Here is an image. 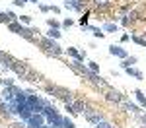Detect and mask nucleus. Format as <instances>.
<instances>
[{
    "label": "nucleus",
    "mask_w": 146,
    "mask_h": 128,
    "mask_svg": "<svg viewBox=\"0 0 146 128\" xmlns=\"http://www.w3.org/2000/svg\"><path fill=\"white\" fill-rule=\"evenodd\" d=\"M103 29H105L107 33H113V31H117V23H105Z\"/></svg>",
    "instance_id": "ddd939ff"
},
{
    "label": "nucleus",
    "mask_w": 146,
    "mask_h": 128,
    "mask_svg": "<svg viewBox=\"0 0 146 128\" xmlns=\"http://www.w3.org/2000/svg\"><path fill=\"white\" fill-rule=\"evenodd\" d=\"M0 14H2V12H0Z\"/></svg>",
    "instance_id": "bb28decb"
},
{
    "label": "nucleus",
    "mask_w": 146,
    "mask_h": 128,
    "mask_svg": "<svg viewBox=\"0 0 146 128\" xmlns=\"http://www.w3.org/2000/svg\"><path fill=\"white\" fill-rule=\"evenodd\" d=\"M14 4L16 6H23V4H27V0H14Z\"/></svg>",
    "instance_id": "5701e85b"
},
{
    "label": "nucleus",
    "mask_w": 146,
    "mask_h": 128,
    "mask_svg": "<svg viewBox=\"0 0 146 128\" xmlns=\"http://www.w3.org/2000/svg\"><path fill=\"white\" fill-rule=\"evenodd\" d=\"M33 31H31V29H27V27H22V31H20V35H22V37H25V39H29V41H35L33 39Z\"/></svg>",
    "instance_id": "0eeeda50"
},
{
    "label": "nucleus",
    "mask_w": 146,
    "mask_h": 128,
    "mask_svg": "<svg viewBox=\"0 0 146 128\" xmlns=\"http://www.w3.org/2000/svg\"><path fill=\"white\" fill-rule=\"evenodd\" d=\"M39 45L43 47V49H47L49 53H53L55 56H60V54H62V49L56 45V43L53 41V39H51V37H47V39H41V43H39Z\"/></svg>",
    "instance_id": "f257e3e1"
},
{
    "label": "nucleus",
    "mask_w": 146,
    "mask_h": 128,
    "mask_svg": "<svg viewBox=\"0 0 146 128\" xmlns=\"http://www.w3.org/2000/svg\"><path fill=\"white\" fill-rule=\"evenodd\" d=\"M43 120H45V115H41V113H33L31 118L27 120V124H29V128H43V126H45Z\"/></svg>",
    "instance_id": "f03ea898"
},
{
    "label": "nucleus",
    "mask_w": 146,
    "mask_h": 128,
    "mask_svg": "<svg viewBox=\"0 0 146 128\" xmlns=\"http://www.w3.org/2000/svg\"><path fill=\"white\" fill-rule=\"evenodd\" d=\"M131 39H133L135 43H138L140 47H146V37H138V35H133Z\"/></svg>",
    "instance_id": "f8f14e48"
},
{
    "label": "nucleus",
    "mask_w": 146,
    "mask_h": 128,
    "mask_svg": "<svg viewBox=\"0 0 146 128\" xmlns=\"http://www.w3.org/2000/svg\"><path fill=\"white\" fill-rule=\"evenodd\" d=\"M94 4L98 8H103V6H107V0H94Z\"/></svg>",
    "instance_id": "a211bd4d"
},
{
    "label": "nucleus",
    "mask_w": 146,
    "mask_h": 128,
    "mask_svg": "<svg viewBox=\"0 0 146 128\" xmlns=\"http://www.w3.org/2000/svg\"><path fill=\"white\" fill-rule=\"evenodd\" d=\"M0 22L6 23V12H2V14H0Z\"/></svg>",
    "instance_id": "b1692460"
},
{
    "label": "nucleus",
    "mask_w": 146,
    "mask_h": 128,
    "mask_svg": "<svg viewBox=\"0 0 146 128\" xmlns=\"http://www.w3.org/2000/svg\"><path fill=\"white\" fill-rule=\"evenodd\" d=\"M88 29H90L96 37H100V39H103V37H105V33H101V29H98V27H88Z\"/></svg>",
    "instance_id": "2eb2a0df"
},
{
    "label": "nucleus",
    "mask_w": 146,
    "mask_h": 128,
    "mask_svg": "<svg viewBox=\"0 0 146 128\" xmlns=\"http://www.w3.org/2000/svg\"><path fill=\"white\" fill-rule=\"evenodd\" d=\"M109 53H111V54H115V56H119V58H127L129 56V54H127V51H125L123 47H117V45H111L109 47Z\"/></svg>",
    "instance_id": "20e7f679"
},
{
    "label": "nucleus",
    "mask_w": 146,
    "mask_h": 128,
    "mask_svg": "<svg viewBox=\"0 0 146 128\" xmlns=\"http://www.w3.org/2000/svg\"><path fill=\"white\" fill-rule=\"evenodd\" d=\"M84 113H86V118H88L90 122H94V124H98V122H101V120H105L103 115H101V113H96L94 109H88V111H84Z\"/></svg>",
    "instance_id": "7ed1b4c3"
},
{
    "label": "nucleus",
    "mask_w": 146,
    "mask_h": 128,
    "mask_svg": "<svg viewBox=\"0 0 146 128\" xmlns=\"http://www.w3.org/2000/svg\"><path fill=\"white\" fill-rule=\"evenodd\" d=\"M72 109H74V115H78V113H82V111H86V105H84V101H72Z\"/></svg>",
    "instance_id": "423d86ee"
},
{
    "label": "nucleus",
    "mask_w": 146,
    "mask_h": 128,
    "mask_svg": "<svg viewBox=\"0 0 146 128\" xmlns=\"http://www.w3.org/2000/svg\"><path fill=\"white\" fill-rule=\"evenodd\" d=\"M140 120H142V122L146 124V115H142V116H140Z\"/></svg>",
    "instance_id": "393cba45"
},
{
    "label": "nucleus",
    "mask_w": 146,
    "mask_h": 128,
    "mask_svg": "<svg viewBox=\"0 0 146 128\" xmlns=\"http://www.w3.org/2000/svg\"><path fill=\"white\" fill-rule=\"evenodd\" d=\"M135 95H136V99H138V103L142 105V107H146V95H144V93L140 91V89H136Z\"/></svg>",
    "instance_id": "6e6552de"
},
{
    "label": "nucleus",
    "mask_w": 146,
    "mask_h": 128,
    "mask_svg": "<svg viewBox=\"0 0 146 128\" xmlns=\"http://www.w3.org/2000/svg\"><path fill=\"white\" fill-rule=\"evenodd\" d=\"M31 2H37V0H31Z\"/></svg>",
    "instance_id": "a878e982"
},
{
    "label": "nucleus",
    "mask_w": 146,
    "mask_h": 128,
    "mask_svg": "<svg viewBox=\"0 0 146 128\" xmlns=\"http://www.w3.org/2000/svg\"><path fill=\"white\" fill-rule=\"evenodd\" d=\"M8 27H10V31H14V33H18V35H20V31H22V25H20L18 22L8 23Z\"/></svg>",
    "instance_id": "1a4fd4ad"
},
{
    "label": "nucleus",
    "mask_w": 146,
    "mask_h": 128,
    "mask_svg": "<svg viewBox=\"0 0 146 128\" xmlns=\"http://www.w3.org/2000/svg\"><path fill=\"white\" fill-rule=\"evenodd\" d=\"M20 20H22L23 23H31V18H29V16H20Z\"/></svg>",
    "instance_id": "4be33fe9"
},
{
    "label": "nucleus",
    "mask_w": 146,
    "mask_h": 128,
    "mask_svg": "<svg viewBox=\"0 0 146 128\" xmlns=\"http://www.w3.org/2000/svg\"><path fill=\"white\" fill-rule=\"evenodd\" d=\"M121 99H123V95H121L119 91H113V89L107 91V101H115V103H119Z\"/></svg>",
    "instance_id": "39448f33"
},
{
    "label": "nucleus",
    "mask_w": 146,
    "mask_h": 128,
    "mask_svg": "<svg viewBox=\"0 0 146 128\" xmlns=\"http://www.w3.org/2000/svg\"><path fill=\"white\" fill-rule=\"evenodd\" d=\"M16 20H18V16L14 12H6V23H12V22H16Z\"/></svg>",
    "instance_id": "4468645a"
},
{
    "label": "nucleus",
    "mask_w": 146,
    "mask_h": 128,
    "mask_svg": "<svg viewBox=\"0 0 146 128\" xmlns=\"http://www.w3.org/2000/svg\"><path fill=\"white\" fill-rule=\"evenodd\" d=\"M96 128H111V124H109L107 120H101V122H98V124H96Z\"/></svg>",
    "instance_id": "f3484780"
},
{
    "label": "nucleus",
    "mask_w": 146,
    "mask_h": 128,
    "mask_svg": "<svg viewBox=\"0 0 146 128\" xmlns=\"http://www.w3.org/2000/svg\"><path fill=\"white\" fill-rule=\"evenodd\" d=\"M86 22H88V14H84V18H80V25L86 27Z\"/></svg>",
    "instance_id": "412c9836"
},
{
    "label": "nucleus",
    "mask_w": 146,
    "mask_h": 128,
    "mask_svg": "<svg viewBox=\"0 0 146 128\" xmlns=\"http://www.w3.org/2000/svg\"><path fill=\"white\" fill-rule=\"evenodd\" d=\"M90 70H92V72H96V74H98V72H100V66H98L96 62H90Z\"/></svg>",
    "instance_id": "6ab92c4d"
},
{
    "label": "nucleus",
    "mask_w": 146,
    "mask_h": 128,
    "mask_svg": "<svg viewBox=\"0 0 146 128\" xmlns=\"http://www.w3.org/2000/svg\"><path fill=\"white\" fill-rule=\"evenodd\" d=\"M136 62V56H127L123 60V64H121V66H123V68H129V66H131V64H135Z\"/></svg>",
    "instance_id": "9d476101"
},
{
    "label": "nucleus",
    "mask_w": 146,
    "mask_h": 128,
    "mask_svg": "<svg viewBox=\"0 0 146 128\" xmlns=\"http://www.w3.org/2000/svg\"><path fill=\"white\" fill-rule=\"evenodd\" d=\"M125 109H127V111H131V113H138V107L133 105V103H127V105H125Z\"/></svg>",
    "instance_id": "dca6fc26"
},
{
    "label": "nucleus",
    "mask_w": 146,
    "mask_h": 128,
    "mask_svg": "<svg viewBox=\"0 0 146 128\" xmlns=\"http://www.w3.org/2000/svg\"><path fill=\"white\" fill-rule=\"evenodd\" d=\"M47 23H49V27H55V29H58V22H55V20H47Z\"/></svg>",
    "instance_id": "aec40b11"
},
{
    "label": "nucleus",
    "mask_w": 146,
    "mask_h": 128,
    "mask_svg": "<svg viewBox=\"0 0 146 128\" xmlns=\"http://www.w3.org/2000/svg\"><path fill=\"white\" fill-rule=\"evenodd\" d=\"M60 31H58V29H55V27H51V29H49V33H47V37H51V39H58V37H60Z\"/></svg>",
    "instance_id": "9b49d317"
}]
</instances>
